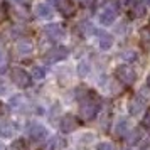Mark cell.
I'll list each match as a JSON object with an SVG mask.
<instances>
[{
	"label": "cell",
	"instance_id": "6da1fadb",
	"mask_svg": "<svg viewBox=\"0 0 150 150\" xmlns=\"http://www.w3.org/2000/svg\"><path fill=\"white\" fill-rule=\"evenodd\" d=\"M98 110H100V103L96 98L93 96H88V98H84L79 105V116H81L84 122H89V120H93L98 113Z\"/></svg>",
	"mask_w": 150,
	"mask_h": 150
},
{
	"label": "cell",
	"instance_id": "7a4b0ae2",
	"mask_svg": "<svg viewBox=\"0 0 150 150\" xmlns=\"http://www.w3.org/2000/svg\"><path fill=\"white\" fill-rule=\"evenodd\" d=\"M10 79L14 83L15 86L19 88H29L30 83H32V76L29 74L27 71H24L21 68H14L10 71Z\"/></svg>",
	"mask_w": 150,
	"mask_h": 150
},
{
	"label": "cell",
	"instance_id": "3957f363",
	"mask_svg": "<svg viewBox=\"0 0 150 150\" xmlns=\"http://www.w3.org/2000/svg\"><path fill=\"white\" fill-rule=\"evenodd\" d=\"M116 15H118V5H116L115 2H108L103 7L101 14H100V22H101L103 25H110V24L115 22Z\"/></svg>",
	"mask_w": 150,
	"mask_h": 150
},
{
	"label": "cell",
	"instance_id": "277c9868",
	"mask_svg": "<svg viewBox=\"0 0 150 150\" xmlns=\"http://www.w3.org/2000/svg\"><path fill=\"white\" fill-rule=\"evenodd\" d=\"M116 78L122 83H125V84L130 86V84H133L137 81V73L130 66H120V68L116 69Z\"/></svg>",
	"mask_w": 150,
	"mask_h": 150
},
{
	"label": "cell",
	"instance_id": "5b68a950",
	"mask_svg": "<svg viewBox=\"0 0 150 150\" xmlns=\"http://www.w3.org/2000/svg\"><path fill=\"white\" fill-rule=\"evenodd\" d=\"M44 32L51 41H61L66 35V29L62 27L61 24H49V25L44 27Z\"/></svg>",
	"mask_w": 150,
	"mask_h": 150
},
{
	"label": "cell",
	"instance_id": "8992f818",
	"mask_svg": "<svg viewBox=\"0 0 150 150\" xmlns=\"http://www.w3.org/2000/svg\"><path fill=\"white\" fill-rule=\"evenodd\" d=\"M56 8L64 17H73L76 12V5L73 0H56Z\"/></svg>",
	"mask_w": 150,
	"mask_h": 150
},
{
	"label": "cell",
	"instance_id": "52a82bcc",
	"mask_svg": "<svg viewBox=\"0 0 150 150\" xmlns=\"http://www.w3.org/2000/svg\"><path fill=\"white\" fill-rule=\"evenodd\" d=\"M27 133H29V137H30V140H34V142H42V140L46 138V135H47V130L44 128L42 125H39V123H32L27 128Z\"/></svg>",
	"mask_w": 150,
	"mask_h": 150
},
{
	"label": "cell",
	"instance_id": "ba28073f",
	"mask_svg": "<svg viewBox=\"0 0 150 150\" xmlns=\"http://www.w3.org/2000/svg\"><path fill=\"white\" fill-rule=\"evenodd\" d=\"M68 49L66 47H54L51 49V51H47L46 52V61L47 62H57V61H62V59H66L68 57Z\"/></svg>",
	"mask_w": 150,
	"mask_h": 150
},
{
	"label": "cell",
	"instance_id": "9c48e42d",
	"mask_svg": "<svg viewBox=\"0 0 150 150\" xmlns=\"http://www.w3.org/2000/svg\"><path fill=\"white\" fill-rule=\"evenodd\" d=\"M145 105H147V98H145L143 95H137V96H133V98L130 100V103H128V111L132 113V115H138Z\"/></svg>",
	"mask_w": 150,
	"mask_h": 150
},
{
	"label": "cell",
	"instance_id": "30bf717a",
	"mask_svg": "<svg viewBox=\"0 0 150 150\" xmlns=\"http://www.w3.org/2000/svg\"><path fill=\"white\" fill-rule=\"evenodd\" d=\"M76 128H78V120L73 115H66L61 120V123H59V130H61L62 133H71Z\"/></svg>",
	"mask_w": 150,
	"mask_h": 150
},
{
	"label": "cell",
	"instance_id": "8fae6325",
	"mask_svg": "<svg viewBox=\"0 0 150 150\" xmlns=\"http://www.w3.org/2000/svg\"><path fill=\"white\" fill-rule=\"evenodd\" d=\"M17 123H12V122H5V123H0V137L2 138H12V137L17 133Z\"/></svg>",
	"mask_w": 150,
	"mask_h": 150
},
{
	"label": "cell",
	"instance_id": "7c38bea8",
	"mask_svg": "<svg viewBox=\"0 0 150 150\" xmlns=\"http://www.w3.org/2000/svg\"><path fill=\"white\" fill-rule=\"evenodd\" d=\"M64 147H66V140H64L62 137L56 135L47 142V147H46V149L47 150H61V149H64Z\"/></svg>",
	"mask_w": 150,
	"mask_h": 150
},
{
	"label": "cell",
	"instance_id": "4fadbf2b",
	"mask_svg": "<svg viewBox=\"0 0 150 150\" xmlns=\"http://www.w3.org/2000/svg\"><path fill=\"white\" fill-rule=\"evenodd\" d=\"M35 14L39 15L41 19H51L52 17V8L49 7L47 4H39L35 7Z\"/></svg>",
	"mask_w": 150,
	"mask_h": 150
},
{
	"label": "cell",
	"instance_id": "5bb4252c",
	"mask_svg": "<svg viewBox=\"0 0 150 150\" xmlns=\"http://www.w3.org/2000/svg\"><path fill=\"white\" fill-rule=\"evenodd\" d=\"M100 34V47L101 49H110L113 46V35L108 32H98Z\"/></svg>",
	"mask_w": 150,
	"mask_h": 150
},
{
	"label": "cell",
	"instance_id": "9a60e30c",
	"mask_svg": "<svg viewBox=\"0 0 150 150\" xmlns=\"http://www.w3.org/2000/svg\"><path fill=\"white\" fill-rule=\"evenodd\" d=\"M143 14H145V4H143V2H135V4L132 5L130 15H132L133 19H138V17H142Z\"/></svg>",
	"mask_w": 150,
	"mask_h": 150
},
{
	"label": "cell",
	"instance_id": "2e32d148",
	"mask_svg": "<svg viewBox=\"0 0 150 150\" xmlns=\"http://www.w3.org/2000/svg\"><path fill=\"white\" fill-rule=\"evenodd\" d=\"M17 51H19L21 54H30V52H32V44L29 41H25V39H22V41H19V44H17Z\"/></svg>",
	"mask_w": 150,
	"mask_h": 150
},
{
	"label": "cell",
	"instance_id": "e0dca14e",
	"mask_svg": "<svg viewBox=\"0 0 150 150\" xmlns=\"http://www.w3.org/2000/svg\"><path fill=\"white\" fill-rule=\"evenodd\" d=\"M140 39H142L143 47L147 49V51H150V29L143 27L142 30H140Z\"/></svg>",
	"mask_w": 150,
	"mask_h": 150
},
{
	"label": "cell",
	"instance_id": "ac0fdd59",
	"mask_svg": "<svg viewBox=\"0 0 150 150\" xmlns=\"http://www.w3.org/2000/svg\"><path fill=\"white\" fill-rule=\"evenodd\" d=\"M127 133H130V132H128V122H127L125 118H122L120 123L116 125V135H118V137H125Z\"/></svg>",
	"mask_w": 150,
	"mask_h": 150
},
{
	"label": "cell",
	"instance_id": "d6986e66",
	"mask_svg": "<svg viewBox=\"0 0 150 150\" xmlns=\"http://www.w3.org/2000/svg\"><path fill=\"white\" fill-rule=\"evenodd\" d=\"M46 78V71L42 68H37V66H34V69H32V79H35V81H42Z\"/></svg>",
	"mask_w": 150,
	"mask_h": 150
},
{
	"label": "cell",
	"instance_id": "ffe728a7",
	"mask_svg": "<svg viewBox=\"0 0 150 150\" xmlns=\"http://www.w3.org/2000/svg\"><path fill=\"white\" fill-rule=\"evenodd\" d=\"M140 128H135L133 132H130V135L127 137L128 138V143H135V142H138V138H140Z\"/></svg>",
	"mask_w": 150,
	"mask_h": 150
},
{
	"label": "cell",
	"instance_id": "44dd1931",
	"mask_svg": "<svg viewBox=\"0 0 150 150\" xmlns=\"http://www.w3.org/2000/svg\"><path fill=\"white\" fill-rule=\"evenodd\" d=\"M122 57L123 59H128V61H135L137 59V52L135 51H125L122 54Z\"/></svg>",
	"mask_w": 150,
	"mask_h": 150
},
{
	"label": "cell",
	"instance_id": "7402d4cb",
	"mask_svg": "<svg viewBox=\"0 0 150 150\" xmlns=\"http://www.w3.org/2000/svg\"><path fill=\"white\" fill-rule=\"evenodd\" d=\"M96 150H115V149H113V145H111V143L101 142V143H98V147H96Z\"/></svg>",
	"mask_w": 150,
	"mask_h": 150
},
{
	"label": "cell",
	"instance_id": "603a6c76",
	"mask_svg": "<svg viewBox=\"0 0 150 150\" xmlns=\"http://www.w3.org/2000/svg\"><path fill=\"white\" fill-rule=\"evenodd\" d=\"M143 125H145V127H150V108L147 110V113H145V118H143Z\"/></svg>",
	"mask_w": 150,
	"mask_h": 150
},
{
	"label": "cell",
	"instance_id": "cb8c5ba5",
	"mask_svg": "<svg viewBox=\"0 0 150 150\" xmlns=\"http://www.w3.org/2000/svg\"><path fill=\"white\" fill-rule=\"evenodd\" d=\"M14 2L21 4V5H27V4H29V0H14Z\"/></svg>",
	"mask_w": 150,
	"mask_h": 150
},
{
	"label": "cell",
	"instance_id": "d4e9b609",
	"mask_svg": "<svg viewBox=\"0 0 150 150\" xmlns=\"http://www.w3.org/2000/svg\"><path fill=\"white\" fill-rule=\"evenodd\" d=\"M143 4H145V5H150V0H143Z\"/></svg>",
	"mask_w": 150,
	"mask_h": 150
},
{
	"label": "cell",
	"instance_id": "484cf974",
	"mask_svg": "<svg viewBox=\"0 0 150 150\" xmlns=\"http://www.w3.org/2000/svg\"><path fill=\"white\" fill-rule=\"evenodd\" d=\"M147 84H149V88H150V74H149V78H147Z\"/></svg>",
	"mask_w": 150,
	"mask_h": 150
},
{
	"label": "cell",
	"instance_id": "4316f807",
	"mask_svg": "<svg viewBox=\"0 0 150 150\" xmlns=\"http://www.w3.org/2000/svg\"><path fill=\"white\" fill-rule=\"evenodd\" d=\"M2 57H4V52H2V49H0V61H2Z\"/></svg>",
	"mask_w": 150,
	"mask_h": 150
},
{
	"label": "cell",
	"instance_id": "83f0119b",
	"mask_svg": "<svg viewBox=\"0 0 150 150\" xmlns=\"http://www.w3.org/2000/svg\"><path fill=\"white\" fill-rule=\"evenodd\" d=\"M0 150H5V145H2V143H0Z\"/></svg>",
	"mask_w": 150,
	"mask_h": 150
}]
</instances>
